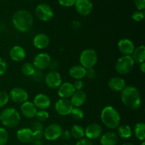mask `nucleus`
Segmentation results:
<instances>
[{
  "mask_svg": "<svg viewBox=\"0 0 145 145\" xmlns=\"http://www.w3.org/2000/svg\"><path fill=\"white\" fill-rule=\"evenodd\" d=\"M72 25H73L74 28H76H76H80V26H81V25H80V24H79V21H74L73 24H72Z\"/></svg>",
  "mask_w": 145,
  "mask_h": 145,
  "instance_id": "nucleus-46",
  "label": "nucleus"
},
{
  "mask_svg": "<svg viewBox=\"0 0 145 145\" xmlns=\"http://www.w3.org/2000/svg\"><path fill=\"white\" fill-rule=\"evenodd\" d=\"M0 121L4 127L14 128L21 122V115L14 108H7L1 112Z\"/></svg>",
  "mask_w": 145,
  "mask_h": 145,
  "instance_id": "nucleus-4",
  "label": "nucleus"
},
{
  "mask_svg": "<svg viewBox=\"0 0 145 145\" xmlns=\"http://www.w3.org/2000/svg\"><path fill=\"white\" fill-rule=\"evenodd\" d=\"M9 99L14 103L18 104H22L27 101L28 99V93L25 89L21 87L13 88L9 93Z\"/></svg>",
  "mask_w": 145,
  "mask_h": 145,
  "instance_id": "nucleus-12",
  "label": "nucleus"
},
{
  "mask_svg": "<svg viewBox=\"0 0 145 145\" xmlns=\"http://www.w3.org/2000/svg\"><path fill=\"white\" fill-rule=\"evenodd\" d=\"M122 145H135L134 144H133V143H130V142H126V143H124Z\"/></svg>",
  "mask_w": 145,
  "mask_h": 145,
  "instance_id": "nucleus-48",
  "label": "nucleus"
},
{
  "mask_svg": "<svg viewBox=\"0 0 145 145\" xmlns=\"http://www.w3.org/2000/svg\"><path fill=\"white\" fill-rule=\"evenodd\" d=\"M8 140V134L4 127H0V145H6Z\"/></svg>",
  "mask_w": 145,
  "mask_h": 145,
  "instance_id": "nucleus-34",
  "label": "nucleus"
},
{
  "mask_svg": "<svg viewBox=\"0 0 145 145\" xmlns=\"http://www.w3.org/2000/svg\"><path fill=\"white\" fill-rule=\"evenodd\" d=\"M134 65L135 62L131 55H123L118 59L115 68L118 73L125 75L133 71Z\"/></svg>",
  "mask_w": 145,
  "mask_h": 145,
  "instance_id": "nucleus-6",
  "label": "nucleus"
},
{
  "mask_svg": "<svg viewBox=\"0 0 145 145\" xmlns=\"http://www.w3.org/2000/svg\"><path fill=\"white\" fill-rule=\"evenodd\" d=\"M135 48L133 42L128 38L120 39L118 42V48L123 55H131Z\"/></svg>",
  "mask_w": 145,
  "mask_h": 145,
  "instance_id": "nucleus-17",
  "label": "nucleus"
},
{
  "mask_svg": "<svg viewBox=\"0 0 145 145\" xmlns=\"http://www.w3.org/2000/svg\"><path fill=\"white\" fill-rule=\"evenodd\" d=\"M51 62L52 59L49 54L46 52H40L34 57L32 64L35 69L42 71L49 67Z\"/></svg>",
  "mask_w": 145,
  "mask_h": 145,
  "instance_id": "nucleus-7",
  "label": "nucleus"
},
{
  "mask_svg": "<svg viewBox=\"0 0 145 145\" xmlns=\"http://www.w3.org/2000/svg\"><path fill=\"white\" fill-rule=\"evenodd\" d=\"M80 65L86 69L94 67L98 62L97 52L93 49H86L83 50L79 56Z\"/></svg>",
  "mask_w": 145,
  "mask_h": 145,
  "instance_id": "nucleus-5",
  "label": "nucleus"
},
{
  "mask_svg": "<svg viewBox=\"0 0 145 145\" xmlns=\"http://www.w3.org/2000/svg\"><path fill=\"white\" fill-rule=\"evenodd\" d=\"M70 133L72 137L76 140H81V139L84 138V137L85 136L84 129L82 126L79 125H74L72 126Z\"/></svg>",
  "mask_w": 145,
  "mask_h": 145,
  "instance_id": "nucleus-30",
  "label": "nucleus"
},
{
  "mask_svg": "<svg viewBox=\"0 0 145 145\" xmlns=\"http://www.w3.org/2000/svg\"><path fill=\"white\" fill-rule=\"evenodd\" d=\"M76 0H58L61 6L65 7H71L74 5Z\"/></svg>",
  "mask_w": 145,
  "mask_h": 145,
  "instance_id": "nucleus-38",
  "label": "nucleus"
},
{
  "mask_svg": "<svg viewBox=\"0 0 145 145\" xmlns=\"http://www.w3.org/2000/svg\"><path fill=\"white\" fill-rule=\"evenodd\" d=\"M140 145H145V142H144V141H142V144H140Z\"/></svg>",
  "mask_w": 145,
  "mask_h": 145,
  "instance_id": "nucleus-49",
  "label": "nucleus"
},
{
  "mask_svg": "<svg viewBox=\"0 0 145 145\" xmlns=\"http://www.w3.org/2000/svg\"><path fill=\"white\" fill-rule=\"evenodd\" d=\"M31 129L33 132L34 140H41L43 137V125L40 122H34Z\"/></svg>",
  "mask_w": 145,
  "mask_h": 145,
  "instance_id": "nucleus-28",
  "label": "nucleus"
},
{
  "mask_svg": "<svg viewBox=\"0 0 145 145\" xmlns=\"http://www.w3.org/2000/svg\"><path fill=\"white\" fill-rule=\"evenodd\" d=\"M108 85L109 89L113 91L121 92L126 87V82L123 78L114 76L109 80Z\"/></svg>",
  "mask_w": 145,
  "mask_h": 145,
  "instance_id": "nucleus-22",
  "label": "nucleus"
},
{
  "mask_svg": "<svg viewBox=\"0 0 145 145\" xmlns=\"http://www.w3.org/2000/svg\"><path fill=\"white\" fill-rule=\"evenodd\" d=\"M101 120L103 124L110 130L118 128L121 121L120 113L116 108L112 106L103 108L101 113Z\"/></svg>",
  "mask_w": 145,
  "mask_h": 145,
  "instance_id": "nucleus-3",
  "label": "nucleus"
},
{
  "mask_svg": "<svg viewBox=\"0 0 145 145\" xmlns=\"http://www.w3.org/2000/svg\"><path fill=\"white\" fill-rule=\"evenodd\" d=\"M62 128L57 123L49 125L43 131V137L49 141H55L60 137Z\"/></svg>",
  "mask_w": 145,
  "mask_h": 145,
  "instance_id": "nucleus-9",
  "label": "nucleus"
},
{
  "mask_svg": "<svg viewBox=\"0 0 145 145\" xmlns=\"http://www.w3.org/2000/svg\"><path fill=\"white\" fill-rule=\"evenodd\" d=\"M35 13L37 18L43 22L50 21L54 16L53 10L50 6L46 4H40L37 6Z\"/></svg>",
  "mask_w": 145,
  "mask_h": 145,
  "instance_id": "nucleus-8",
  "label": "nucleus"
},
{
  "mask_svg": "<svg viewBox=\"0 0 145 145\" xmlns=\"http://www.w3.org/2000/svg\"><path fill=\"white\" fill-rule=\"evenodd\" d=\"M121 101L127 108L137 110L142 104L141 93L135 86H126L121 91Z\"/></svg>",
  "mask_w": 145,
  "mask_h": 145,
  "instance_id": "nucleus-1",
  "label": "nucleus"
},
{
  "mask_svg": "<svg viewBox=\"0 0 145 145\" xmlns=\"http://www.w3.org/2000/svg\"><path fill=\"white\" fill-rule=\"evenodd\" d=\"M74 7L78 14L83 16H89L93 11V4L91 0H76Z\"/></svg>",
  "mask_w": 145,
  "mask_h": 145,
  "instance_id": "nucleus-13",
  "label": "nucleus"
},
{
  "mask_svg": "<svg viewBox=\"0 0 145 145\" xmlns=\"http://www.w3.org/2000/svg\"><path fill=\"white\" fill-rule=\"evenodd\" d=\"M134 2L138 11H142L145 8V0H134Z\"/></svg>",
  "mask_w": 145,
  "mask_h": 145,
  "instance_id": "nucleus-40",
  "label": "nucleus"
},
{
  "mask_svg": "<svg viewBox=\"0 0 145 145\" xmlns=\"http://www.w3.org/2000/svg\"><path fill=\"white\" fill-rule=\"evenodd\" d=\"M140 71L142 72V73H144V72H145V63H144V62L140 64Z\"/></svg>",
  "mask_w": 145,
  "mask_h": 145,
  "instance_id": "nucleus-47",
  "label": "nucleus"
},
{
  "mask_svg": "<svg viewBox=\"0 0 145 145\" xmlns=\"http://www.w3.org/2000/svg\"><path fill=\"white\" fill-rule=\"evenodd\" d=\"M16 137L18 141L21 143H24V144L31 143L34 140L33 132L31 128L23 127L17 131Z\"/></svg>",
  "mask_w": 145,
  "mask_h": 145,
  "instance_id": "nucleus-18",
  "label": "nucleus"
},
{
  "mask_svg": "<svg viewBox=\"0 0 145 145\" xmlns=\"http://www.w3.org/2000/svg\"><path fill=\"white\" fill-rule=\"evenodd\" d=\"M74 87L76 91H82L84 87V82L82 79H79V80L75 81L74 83L73 84Z\"/></svg>",
  "mask_w": 145,
  "mask_h": 145,
  "instance_id": "nucleus-39",
  "label": "nucleus"
},
{
  "mask_svg": "<svg viewBox=\"0 0 145 145\" xmlns=\"http://www.w3.org/2000/svg\"><path fill=\"white\" fill-rule=\"evenodd\" d=\"M0 114H1V112H0Z\"/></svg>",
  "mask_w": 145,
  "mask_h": 145,
  "instance_id": "nucleus-50",
  "label": "nucleus"
},
{
  "mask_svg": "<svg viewBox=\"0 0 145 145\" xmlns=\"http://www.w3.org/2000/svg\"><path fill=\"white\" fill-rule=\"evenodd\" d=\"M73 108L74 106H72L70 100L69 99H59L55 105V111L62 116L70 115Z\"/></svg>",
  "mask_w": 145,
  "mask_h": 145,
  "instance_id": "nucleus-11",
  "label": "nucleus"
},
{
  "mask_svg": "<svg viewBox=\"0 0 145 145\" xmlns=\"http://www.w3.org/2000/svg\"><path fill=\"white\" fill-rule=\"evenodd\" d=\"M86 69L82 65H74L72 66L69 70V74L73 79L76 80L82 79L86 77Z\"/></svg>",
  "mask_w": 145,
  "mask_h": 145,
  "instance_id": "nucleus-25",
  "label": "nucleus"
},
{
  "mask_svg": "<svg viewBox=\"0 0 145 145\" xmlns=\"http://www.w3.org/2000/svg\"><path fill=\"white\" fill-rule=\"evenodd\" d=\"M35 118H36L38 122H40V123L44 122L48 120V118H49V113L45 110H38Z\"/></svg>",
  "mask_w": 145,
  "mask_h": 145,
  "instance_id": "nucleus-33",
  "label": "nucleus"
},
{
  "mask_svg": "<svg viewBox=\"0 0 145 145\" xmlns=\"http://www.w3.org/2000/svg\"><path fill=\"white\" fill-rule=\"evenodd\" d=\"M9 56L10 58L14 62H22L26 57V52L21 46L15 45L9 50Z\"/></svg>",
  "mask_w": 145,
  "mask_h": 145,
  "instance_id": "nucleus-20",
  "label": "nucleus"
},
{
  "mask_svg": "<svg viewBox=\"0 0 145 145\" xmlns=\"http://www.w3.org/2000/svg\"><path fill=\"white\" fill-rule=\"evenodd\" d=\"M102 132L103 130L101 126L96 123H91L86 127V129H84L85 136L89 140H97L100 138L102 135Z\"/></svg>",
  "mask_w": 145,
  "mask_h": 145,
  "instance_id": "nucleus-14",
  "label": "nucleus"
},
{
  "mask_svg": "<svg viewBox=\"0 0 145 145\" xmlns=\"http://www.w3.org/2000/svg\"><path fill=\"white\" fill-rule=\"evenodd\" d=\"M12 24L17 31L22 33L28 32L33 24V17L26 10H19L14 14Z\"/></svg>",
  "mask_w": 145,
  "mask_h": 145,
  "instance_id": "nucleus-2",
  "label": "nucleus"
},
{
  "mask_svg": "<svg viewBox=\"0 0 145 145\" xmlns=\"http://www.w3.org/2000/svg\"><path fill=\"white\" fill-rule=\"evenodd\" d=\"M8 65L7 62L2 57H0V76H2L7 72Z\"/></svg>",
  "mask_w": 145,
  "mask_h": 145,
  "instance_id": "nucleus-37",
  "label": "nucleus"
},
{
  "mask_svg": "<svg viewBox=\"0 0 145 145\" xmlns=\"http://www.w3.org/2000/svg\"><path fill=\"white\" fill-rule=\"evenodd\" d=\"M33 103L37 109L45 110L51 106V99L45 93H38L34 97Z\"/></svg>",
  "mask_w": 145,
  "mask_h": 145,
  "instance_id": "nucleus-16",
  "label": "nucleus"
},
{
  "mask_svg": "<svg viewBox=\"0 0 145 145\" xmlns=\"http://www.w3.org/2000/svg\"><path fill=\"white\" fill-rule=\"evenodd\" d=\"M33 43L37 49H45L50 45V38L45 33H40L35 35L33 40Z\"/></svg>",
  "mask_w": 145,
  "mask_h": 145,
  "instance_id": "nucleus-21",
  "label": "nucleus"
},
{
  "mask_svg": "<svg viewBox=\"0 0 145 145\" xmlns=\"http://www.w3.org/2000/svg\"><path fill=\"white\" fill-rule=\"evenodd\" d=\"M21 72L26 76H32L35 72V68L31 62H25L21 67Z\"/></svg>",
  "mask_w": 145,
  "mask_h": 145,
  "instance_id": "nucleus-31",
  "label": "nucleus"
},
{
  "mask_svg": "<svg viewBox=\"0 0 145 145\" xmlns=\"http://www.w3.org/2000/svg\"><path fill=\"white\" fill-rule=\"evenodd\" d=\"M86 101V94L83 90L76 91L71 97V103L75 108H80Z\"/></svg>",
  "mask_w": 145,
  "mask_h": 145,
  "instance_id": "nucleus-23",
  "label": "nucleus"
},
{
  "mask_svg": "<svg viewBox=\"0 0 145 145\" xmlns=\"http://www.w3.org/2000/svg\"><path fill=\"white\" fill-rule=\"evenodd\" d=\"M33 78L34 80L37 81V82H40L42 81V74L40 70H38V69H35V73L33 75Z\"/></svg>",
  "mask_w": 145,
  "mask_h": 145,
  "instance_id": "nucleus-41",
  "label": "nucleus"
},
{
  "mask_svg": "<svg viewBox=\"0 0 145 145\" xmlns=\"http://www.w3.org/2000/svg\"><path fill=\"white\" fill-rule=\"evenodd\" d=\"M48 145H51V144H48Z\"/></svg>",
  "mask_w": 145,
  "mask_h": 145,
  "instance_id": "nucleus-51",
  "label": "nucleus"
},
{
  "mask_svg": "<svg viewBox=\"0 0 145 145\" xmlns=\"http://www.w3.org/2000/svg\"><path fill=\"white\" fill-rule=\"evenodd\" d=\"M70 115H72V118H74L75 120H82L84 117V113L80 108L74 107Z\"/></svg>",
  "mask_w": 145,
  "mask_h": 145,
  "instance_id": "nucleus-32",
  "label": "nucleus"
},
{
  "mask_svg": "<svg viewBox=\"0 0 145 145\" xmlns=\"http://www.w3.org/2000/svg\"><path fill=\"white\" fill-rule=\"evenodd\" d=\"M76 91L73 84L71 82H64L57 89V94L60 99H68L72 97L74 93Z\"/></svg>",
  "mask_w": 145,
  "mask_h": 145,
  "instance_id": "nucleus-15",
  "label": "nucleus"
},
{
  "mask_svg": "<svg viewBox=\"0 0 145 145\" xmlns=\"http://www.w3.org/2000/svg\"><path fill=\"white\" fill-rule=\"evenodd\" d=\"M135 62L142 63L145 60V48L144 45H140L135 48L134 51L131 55Z\"/></svg>",
  "mask_w": 145,
  "mask_h": 145,
  "instance_id": "nucleus-26",
  "label": "nucleus"
},
{
  "mask_svg": "<svg viewBox=\"0 0 145 145\" xmlns=\"http://www.w3.org/2000/svg\"><path fill=\"white\" fill-rule=\"evenodd\" d=\"M75 145H93V144L91 142V140H88V139L82 138L78 140Z\"/></svg>",
  "mask_w": 145,
  "mask_h": 145,
  "instance_id": "nucleus-44",
  "label": "nucleus"
},
{
  "mask_svg": "<svg viewBox=\"0 0 145 145\" xmlns=\"http://www.w3.org/2000/svg\"><path fill=\"white\" fill-rule=\"evenodd\" d=\"M60 137L63 140H65V141L69 140L71 139V137H72V135H71L70 131H69V130H65V131H62Z\"/></svg>",
  "mask_w": 145,
  "mask_h": 145,
  "instance_id": "nucleus-42",
  "label": "nucleus"
},
{
  "mask_svg": "<svg viewBox=\"0 0 145 145\" xmlns=\"http://www.w3.org/2000/svg\"><path fill=\"white\" fill-rule=\"evenodd\" d=\"M134 134L136 138L140 141H144L145 139V124L140 122L135 125L134 128Z\"/></svg>",
  "mask_w": 145,
  "mask_h": 145,
  "instance_id": "nucleus-29",
  "label": "nucleus"
},
{
  "mask_svg": "<svg viewBox=\"0 0 145 145\" xmlns=\"http://www.w3.org/2000/svg\"><path fill=\"white\" fill-rule=\"evenodd\" d=\"M96 76V72L93 69V68L91 69H86V77H87L89 79H94Z\"/></svg>",
  "mask_w": 145,
  "mask_h": 145,
  "instance_id": "nucleus-43",
  "label": "nucleus"
},
{
  "mask_svg": "<svg viewBox=\"0 0 145 145\" xmlns=\"http://www.w3.org/2000/svg\"><path fill=\"white\" fill-rule=\"evenodd\" d=\"M9 101V95L6 91H0V108L5 106Z\"/></svg>",
  "mask_w": 145,
  "mask_h": 145,
  "instance_id": "nucleus-35",
  "label": "nucleus"
},
{
  "mask_svg": "<svg viewBox=\"0 0 145 145\" xmlns=\"http://www.w3.org/2000/svg\"><path fill=\"white\" fill-rule=\"evenodd\" d=\"M118 141L117 133L109 131L101 136L100 142L101 145H116Z\"/></svg>",
  "mask_w": 145,
  "mask_h": 145,
  "instance_id": "nucleus-24",
  "label": "nucleus"
},
{
  "mask_svg": "<svg viewBox=\"0 0 145 145\" xmlns=\"http://www.w3.org/2000/svg\"><path fill=\"white\" fill-rule=\"evenodd\" d=\"M45 83L51 89H56L62 84V79L60 74L57 71H50L45 76Z\"/></svg>",
  "mask_w": 145,
  "mask_h": 145,
  "instance_id": "nucleus-10",
  "label": "nucleus"
},
{
  "mask_svg": "<svg viewBox=\"0 0 145 145\" xmlns=\"http://www.w3.org/2000/svg\"><path fill=\"white\" fill-rule=\"evenodd\" d=\"M31 143H33V145H42L41 140H33Z\"/></svg>",
  "mask_w": 145,
  "mask_h": 145,
  "instance_id": "nucleus-45",
  "label": "nucleus"
},
{
  "mask_svg": "<svg viewBox=\"0 0 145 145\" xmlns=\"http://www.w3.org/2000/svg\"><path fill=\"white\" fill-rule=\"evenodd\" d=\"M144 13L142 11H136L133 13L132 14V19L136 22H140L144 19Z\"/></svg>",
  "mask_w": 145,
  "mask_h": 145,
  "instance_id": "nucleus-36",
  "label": "nucleus"
},
{
  "mask_svg": "<svg viewBox=\"0 0 145 145\" xmlns=\"http://www.w3.org/2000/svg\"><path fill=\"white\" fill-rule=\"evenodd\" d=\"M37 111H38V110H37L36 107L33 102L27 101L24 102L21 104V113L26 118H35Z\"/></svg>",
  "mask_w": 145,
  "mask_h": 145,
  "instance_id": "nucleus-19",
  "label": "nucleus"
},
{
  "mask_svg": "<svg viewBox=\"0 0 145 145\" xmlns=\"http://www.w3.org/2000/svg\"><path fill=\"white\" fill-rule=\"evenodd\" d=\"M118 136L123 139L130 138L133 135V130L127 125H120L118 127Z\"/></svg>",
  "mask_w": 145,
  "mask_h": 145,
  "instance_id": "nucleus-27",
  "label": "nucleus"
}]
</instances>
